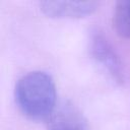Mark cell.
<instances>
[{
	"mask_svg": "<svg viewBox=\"0 0 130 130\" xmlns=\"http://www.w3.org/2000/svg\"><path fill=\"white\" fill-rule=\"evenodd\" d=\"M14 96L21 113L32 121L50 120L57 110L55 81L44 71H31L21 76L15 84Z\"/></svg>",
	"mask_w": 130,
	"mask_h": 130,
	"instance_id": "6da1fadb",
	"label": "cell"
},
{
	"mask_svg": "<svg viewBox=\"0 0 130 130\" xmlns=\"http://www.w3.org/2000/svg\"><path fill=\"white\" fill-rule=\"evenodd\" d=\"M89 52L93 60L116 83L124 81L125 72L119 54L111 42L100 30H93L89 37Z\"/></svg>",
	"mask_w": 130,
	"mask_h": 130,
	"instance_id": "7a4b0ae2",
	"label": "cell"
},
{
	"mask_svg": "<svg viewBox=\"0 0 130 130\" xmlns=\"http://www.w3.org/2000/svg\"><path fill=\"white\" fill-rule=\"evenodd\" d=\"M99 2L91 0H45L40 2L41 11L50 18L78 19L92 14Z\"/></svg>",
	"mask_w": 130,
	"mask_h": 130,
	"instance_id": "3957f363",
	"label": "cell"
},
{
	"mask_svg": "<svg viewBox=\"0 0 130 130\" xmlns=\"http://www.w3.org/2000/svg\"><path fill=\"white\" fill-rule=\"evenodd\" d=\"M49 130H90L80 111L70 103L61 105L49 120Z\"/></svg>",
	"mask_w": 130,
	"mask_h": 130,
	"instance_id": "277c9868",
	"label": "cell"
},
{
	"mask_svg": "<svg viewBox=\"0 0 130 130\" xmlns=\"http://www.w3.org/2000/svg\"><path fill=\"white\" fill-rule=\"evenodd\" d=\"M113 22L120 37L130 39V0H121L117 2Z\"/></svg>",
	"mask_w": 130,
	"mask_h": 130,
	"instance_id": "5b68a950",
	"label": "cell"
}]
</instances>
